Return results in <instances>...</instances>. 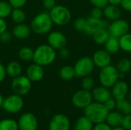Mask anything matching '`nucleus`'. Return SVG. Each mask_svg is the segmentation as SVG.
Returning a JSON list of instances; mask_svg holds the SVG:
<instances>
[{
  "instance_id": "6e6552de",
  "label": "nucleus",
  "mask_w": 131,
  "mask_h": 130,
  "mask_svg": "<svg viewBox=\"0 0 131 130\" xmlns=\"http://www.w3.org/2000/svg\"><path fill=\"white\" fill-rule=\"evenodd\" d=\"M94 64L92 58L88 57H84L80 58L75 64L74 68L75 70V76L80 77H84L89 76L92 73L94 68Z\"/></svg>"
},
{
  "instance_id": "6ab92c4d",
  "label": "nucleus",
  "mask_w": 131,
  "mask_h": 130,
  "mask_svg": "<svg viewBox=\"0 0 131 130\" xmlns=\"http://www.w3.org/2000/svg\"><path fill=\"white\" fill-rule=\"evenodd\" d=\"M103 14L108 21H114L120 18L121 15V11L118 6L109 4L104 8Z\"/></svg>"
},
{
  "instance_id": "79ce46f5",
  "label": "nucleus",
  "mask_w": 131,
  "mask_h": 130,
  "mask_svg": "<svg viewBox=\"0 0 131 130\" xmlns=\"http://www.w3.org/2000/svg\"><path fill=\"white\" fill-rule=\"evenodd\" d=\"M43 5L48 10H51L56 5V0H43Z\"/></svg>"
},
{
  "instance_id": "49530a36",
  "label": "nucleus",
  "mask_w": 131,
  "mask_h": 130,
  "mask_svg": "<svg viewBox=\"0 0 131 130\" xmlns=\"http://www.w3.org/2000/svg\"><path fill=\"white\" fill-rule=\"evenodd\" d=\"M6 70H5V67L2 64L0 63V83L2 82L5 77H6Z\"/></svg>"
},
{
  "instance_id": "393cba45",
  "label": "nucleus",
  "mask_w": 131,
  "mask_h": 130,
  "mask_svg": "<svg viewBox=\"0 0 131 130\" xmlns=\"http://www.w3.org/2000/svg\"><path fill=\"white\" fill-rule=\"evenodd\" d=\"M110 36L109 31L106 28H100L93 34L94 40L97 44H104Z\"/></svg>"
},
{
  "instance_id": "3c124183",
  "label": "nucleus",
  "mask_w": 131,
  "mask_h": 130,
  "mask_svg": "<svg viewBox=\"0 0 131 130\" xmlns=\"http://www.w3.org/2000/svg\"><path fill=\"white\" fill-rule=\"evenodd\" d=\"M112 130H126L122 126H117V127H114V129H112Z\"/></svg>"
},
{
  "instance_id": "603ef678",
  "label": "nucleus",
  "mask_w": 131,
  "mask_h": 130,
  "mask_svg": "<svg viewBox=\"0 0 131 130\" xmlns=\"http://www.w3.org/2000/svg\"><path fill=\"white\" fill-rule=\"evenodd\" d=\"M3 101H4V98L2 97V95L0 93V108L2 107V104H3Z\"/></svg>"
},
{
  "instance_id": "58836bf2",
  "label": "nucleus",
  "mask_w": 131,
  "mask_h": 130,
  "mask_svg": "<svg viewBox=\"0 0 131 130\" xmlns=\"http://www.w3.org/2000/svg\"><path fill=\"white\" fill-rule=\"evenodd\" d=\"M122 126L126 130L131 129V113L124 116Z\"/></svg>"
},
{
  "instance_id": "2f4dec72",
  "label": "nucleus",
  "mask_w": 131,
  "mask_h": 130,
  "mask_svg": "<svg viewBox=\"0 0 131 130\" xmlns=\"http://www.w3.org/2000/svg\"><path fill=\"white\" fill-rule=\"evenodd\" d=\"M13 8L8 2L0 1V18H5L11 15Z\"/></svg>"
},
{
  "instance_id": "8fccbe9b",
  "label": "nucleus",
  "mask_w": 131,
  "mask_h": 130,
  "mask_svg": "<svg viewBox=\"0 0 131 130\" xmlns=\"http://www.w3.org/2000/svg\"><path fill=\"white\" fill-rule=\"evenodd\" d=\"M121 3V0H108V4L112 5H116L118 6Z\"/></svg>"
},
{
  "instance_id": "7ed1b4c3",
  "label": "nucleus",
  "mask_w": 131,
  "mask_h": 130,
  "mask_svg": "<svg viewBox=\"0 0 131 130\" xmlns=\"http://www.w3.org/2000/svg\"><path fill=\"white\" fill-rule=\"evenodd\" d=\"M52 20L48 12H40L34 17L31 22V29L38 34H45L51 31Z\"/></svg>"
},
{
  "instance_id": "dca6fc26",
  "label": "nucleus",
  "mask_w": 131,
  "mask_h": 130,
  "mask_svg": "<svg viewBox=\"0 0 131 130\" xmlns=\"http://www.w3.org/2000/svg\"><path fill=\"white\" fill-rule=\"evenodd\" d=\"M128 84L124 80H118L112 87V95L116 100L125 99L128 93Z\"/></svg>"
},
{
  "instance_id": "7c9ffc66",
  "label": "nucleus",
  "mask_w": 131,
  "mask_h": 130,
  "mask_svg": "<svg viewBox=\"0 0 131 130\" xmlns=\"http://www.w3.org/2000/svg\"><path fill=\"white\" fill-rule=\"evenodd\" d=\"M11 17L12 21L16 24L23 23L26 18L25 13L21 8H13L11 13Z\"/></svg>"
},
{
  "instance_id": "c85d7f7f",
  "label": "nucleus",
  "mask_w": 131,
  "mask_h": 130,
  "mask_svg": "<svg viewBox=\"0 0 131 130\" xmlns=\"http://www.w3.org/2000/svg\"><path fill=\"white\" fill-rule=\"evenodd\" d=\"M34 51L27 46L22 47L18 51V57L23 61H30L33 59Z\"/></svg>"
},
{
  "instance_id": "864d4df0",
  "label": "nucleus",
  "mask_w": 131,
  "mask_h": 130,
  "mask_svg": "<svg viewBox=\"0 0 131 130\" xmlns=\"http://www.w3.org/2000/svg\"><path fill=\"white\" fill-rule=\"evenodd\" d=\"M127 100H128V101H130V102L131 103V92H130V93H127Z\"/></svg>"
},
{
  "instance_id": "f8f14e48",
  "label": "nucleus",
  "mask_w": 131,
  "mask_h": 130,
  "mask_svg": "<svg viewBox=\"0 0 131 130\" xmlns=\"http://www.w3.org/2000/svg\"><path fill=\"white\" fill-rule=\"evenodd\" d=\"M71 123L68 117L64 114L54 115L50 120L48 125L49 130H69Z\"/></svg>"
},
{
  "instance_id": "a878e982",
  "label": "nucleus",
  "mask_w": 131,
  "mask_h": 130,
  "mask_svg": "<svg viewBox=\"0 0 131 130\" xmlns=\"http://www.w3.org/2000/svg\"><path fill=\"white\" fill-rule=\"evenodd\" d=\"M59 76L64 80H71L75 77V70L74 67L71 65H65L59 70Z\"/></svg>"
},
{
  "instance_id": "c756f323",
  "label": "nucleus",
  "mask_w": 131,
  "mask_h": 130,
  "mask_svg": "<svg viewBox=\"0 0 131 130\" xmlns=\"http://www.w3.org/2000/svg\"><path fill=\"white\" fill-rule=\"evenodd\" d=\"M0 130H19L18 122L12 119H4L0 121Z\"/></svg>"
},
{
  "instance_id": "f257e3e1",
  "label": "nucleus",
  "mask_w": 131,
  "mask_h": 130,
  "mask_svg": "<svg viewBox=\"0 0 131 130\" xmlns=\"http://www.w3.org/2000/svg\"><path fill=\"white\" fill-rule=\"evenodd\" d=\"M56 59L55 50L48 44H41L34 51L32 61L42 67L51 64Z\"/></svg>"
},
{
  "instance_id": "f3484780",
  "label": "nucleus",
  "mask_w": 131,
  "mask_h": 130,
  "mask_svg": "<svg viewBox=\"0 0 131 130\" xmlns=\"http://www.w3.org/2000/svg\"><path fill=\"white\" fill-rule=\"evenodd\" d=\"M92 98L97 103H104L107 100L111 97V93L108 88L105 87H97L93 88L92 93Z\"/></svg>"
},
{
  "instance_id": "de8ad7c7",
  "label": "nucleus",
  "mask_w": 131,
  "mask_h": 130,
  "mask_svg": "<svg viewBox=\"0 0 131 130\" xmlns=\"http://www.w3.org/2000/svg\"><path fill=\"white\" fill-rule=\"evenodd\" d=\"M7 30V23L4 18H0V34Z\"/></svg>"
},
{
  "instance_id": "c9c22d12",
  "label": "nucleus",
  "mask_w": 131,
  "mask_h": 130,
  "mask_svg": "<svg viewBox=\"0 0 131 130\" xmlns=\"http://www.w3.org/2000/svg\"><path fill=\"white\" fill-rule=\"evenodd\" d=\"M13 8H21L27 2V0H8Z\"/></svg>"
},
{
  "instance_id": "a18cd8bd",
  "label": "nucleus",
  "mask_w": 131,
  "mask_h": 130,
  "mask_svg": "<svg viewBox=\"0 0 131 130\" xmlns=\"http://www.w3.org/2000/svg\"><path fill=\"white\" fill-rule=\"evenodd\" d=\"M121 5L124 10L131 11V0H121Z\"/></svg>"
},
{
  "instance_id": "5fc2aeb1",
  "label": "nucleus",
  "mask_w": 131,
  "mask_h": 130,
  "mask_svg": "<svg viewBox=\"0 0 131 130\" xmlns=\"http://www.w3.org/2000/svg\"><path fill=\"white\" fill-rule=\"evenodd\" d=\"M130 130H131V129H130Z\"/></svg>"
},
{
  "instance_id": "412c9836",
  "label": "nucleus",
  "mask_w": 131,
  "mask_h": 130,
  "mask_svg": "<svg viewBox=\"0 0 131 130\" xmlns=\"http://www.w3.org/2000/svg\"><path fill=\"white\" fill-rule=\"evenodd\" d=\"M124 120V116L117 112L113 111V112H109L107 114V116L106 118V122L107 123L111 126V127H117V126H122Z\"/></svg>"
},
{
  "instance_id": "423d86ee",
  "label": "nucleus",
  "mask_w": 131,
  "mask_h": 130,
  "mask_svg": "<svg viewBox=\"0 0 131 130\" xmlns=\"http://www.w3.org/2000/svg\"><path fill=\"white\" fill-rule=\"evenodd\" d=\"M11 87L14 93L23 97L30 92L31 89V81L26 76L20 75L12 79Z\"/></svg>"
},
{
  "instance_id": "09e8293b",
  "label": "nucleus",
  "mask_w": 131,
  "mask_h": 130,
  "mask_svg": "<svg viewBox=\"0 0 131 130\" xmlns=\"http://www.w3.org/2000/svg\"><path fill=\"white\" fill-rule=\"evenodd\" d=\"M101 28H106L108 29V27L110 25V23L107 19H101Z\"/></svg>"
},
{
  "instance_id": "f03ea898",
  "label": "nucleus",
  "mask_w": 131,
  "mask_h": 130,
  "mask_svg": "<svg viewBox=\"0 0 131 130\" xmlns=\"http://www.w3.org/2000/svg\"><path fill=\"white\" fill-rule=\"evenodd\" d=\"M109 112L104 103L97 102L91 103L84 108V116L96 124L105 122Z\"/></svg>"
},
{
  "instance_id": "f704fd0d",
  "label": "nucleus",
  "mask_w": 131,
  "mask_h": 130,
  "mask_svg": "<svg viewBox=\"0 0 131 130\" xmlns=\"http://www.w3.org/2000/svg\"><path fill=\"white\" fill-rule=\"evenodd\" d=\"M87 22V18H78L74 22V27L76 30L79 31H84L85 29Z\"/></svg>"
},
{
  "instance_id": "cd10ccee",
  "label": "nucleus",
  "mask_w": 131,
  "mask_h": 130,
  "mask_svg": "<svg viewBox=\"0 0 131 130\" xmlns=\"http://www.w3.org/2000/svg\"><path fill=\"white\" fill-rule=\"evenodd\" d=\"M120 48L122 51L131 52V34L127 33L119 38Z\"/></svg>"
},
{
  "instance_id": "20e7f679",
  "label": "nucleus",
  "mask_w": 131,
  "mask_h": 130,
  "mask_svg": "<svg viewBox=\"0 0 131 130\" xmlns=\"http://www.w3.org/2000/svg\"><path fill=\"white\" fill-rule=\"evenodd\" d=\"M120 79V72L116 67L107 65L101 68L99 74V80L103 87H112Z\"/></svg>"
},
{
  "instance_id": "e433bc0d",
  "label": "nucleus",
  "mask_w": 131,
  "mask_h": 130,
  "mask_svg": "<svg viewBox=\"0 0 131 130\" xmlns=\"http://www.w3.org/2000/svg\"><path fill=\"white\" fill-rule=\"evenodd\" d=\"M104 15L103 14V10L101 8H97V7H94L91 12V16L97 19H101V17Z\"/></svg>"
},
{
  "instance_id": "4468645a",
  "label": "nucleus",
  "mask_w": 131,
  "mask_h": 130,
  "mask_svg": "<svg viewBox=\"0 0 131 130\" xmlns=\"http://www.w3.org/2000/svg\"><path fill=\"white\" fill-rule=\"evenodd\" d=\"M92 60L94 65L101 69L111 64V56L106 50H98L94 54Z\"/></svg>"
},
{
  "instance_id": "0eeeda50",
  "label": "nucleus",
  "mask_w": 131,
  "mask_h": 130,
  "mask_svg": "<svg viewBox=\"0 0 131 130\" xmlns=\"http://www.w3.org/2000/svg\"><path fill=\"white\" fill-rule=\"evenodd\" d=\"M24 107V100L22 97L13 93L4 99L2 108L9 113H17L20 112Z\"/></svg>"
},
{
  "instance_id": "a19ab883",
  "label": "nucleus",
  "mask_w": 131,
  "mask_h": 130,
  "mask_svg": "<svg viewBox=\"0 0 131 130\" xmlns=\"http://www.w3.org/2000/svg\"><path fill=\"white\" fill-rule=\"evenodd\" d=\"M116 103H117V100L114 98H110L109 100H107L104 104L105 106V107L109 110H113L114 108H116Z\"/></svg>"
},
{
  "instance_id": "72a5a7b5",
  "label": "nucleus",
  "mask_w": 131,
  "mask_h": 130,
  "mask_svg": "<svg viewBox=\"0 0 131 130\" xmlns=\"http://www.w3.org/2000/svg\"><path fill=\"white\" fill-rule=\"evenodd\" d=\"M82 88L86 90H91L94 88V80L92 77L89 76H86L83 78L82 82H81Z\"/></svg>"
},
{
  "instance_id": "39448f33",
  "label": "nucleus",
  "mask_w": 131,
  "mask_h": 130,
  "mask_svg": "<svg viewBox=\"0 0 131 130\" xmlns=\"http://www.w3.org/2000/svg\"><path fill=\"white\" fill-rule=\"evenodd\" d=\"M49 15L53 24L60 26L68 24L71 19V11L64 5H56L51 10H50Z\"/></svg>"
},
{
  "instance_id": "ea45409f",
  "label": "nucleus",
  "mask_w": 131,
  "mask_h": 130,
  "mask_svg": "<svg viewBox=\"0 0 131 130\" xmlns=\"http://www.w3.org/2000/svg\"><path fill=\"white\" fill-rule=\"evenodd\" d=\"M90 2L94 7L101 8H104L108 5V0H90Z\"/></svg>"
},
{
  "instance_id": "5701e85b",
  "label": "nucleus",
  "mask_w": 131,
  "mask_h": 130,
  "mask_svg": "<svg viewBox=\"0 0 131 130\" xmlns=\"http://www.w3.org/2000/svg\"><path fill=\"white\" fill-rule=\"evenodd\" d=\"M5 70H6V74L10 77H12V78L20 76L21 74V71H22L21 64L17 61L9 62L7 64Z\"/></svg>"
},
{
  "instance_id": "b1692460",
  "label": "nucleus",
  "mask_w": 131,
  "mask_h": 130,
  "mask_svg": "<svg viewBox=\"0 0 131 130\" xmlns=\"http://www.w3.org/2000/svg\"><path fill=\"white\" fill-rule=\"evenodd\" d=\"M104 48H105V50L108 53L116 54L121 49L119 38L113 37V36H110V38L107 39V41L104 44Z\"/></svg>"
},
{
  "instance_id": "aec40b11",
  "label": "nucleus",
  "mask_w": 131,
  "mask_h": 130,
  "mask_svg": "<svg viewBox=\"0 0 131 130\" xmlns=\"http://www.w3.org/2000/svg\"><path fill=\"white\" fill-rule=\"evenodd\" d=\"M101 19H97L91 16L87 18L86 26L84 32L88 35H93L98 29L101 28Z\"/></svg>"
},
{
  "instance_id": "9d476101",
  "label": "nucleus",
  "mask_w": 131,
  "mask_h": 130,
  "mask_svg": "<svg viewBox=\"0 0 131 130\" xmlns=\"http://www.w3.org/2000/svg\"><path fill=\"white\" fill-rule=\"evenodd\" d=\"M92 95L89 90H81L77 91L72 97V103L74 107L80 109H84L92 103Z\"/></svg>"
},
{
  "instance_id": "ddd939ff",
  "label": "nucleus",
  "mask_w": 131,
  "mask_h": 130,
  "mask_svg": "<svg viewBox=\"0 0 131 130\" xmlns=\"http://www.w3.org/2000/svg\"><path fill=\"white\" fill-rule=\"evenodd\" d=\"M48 44L54 50H60L66 46L67 38L65 35L60 31H51L48 36Z\"/></svg>"
},
{
  "instance_id": "2eb2a0df",
  "label": "nucleus",
  "mask_w": 131,
  "mask_h": 130,
  "mask_svg": "<svg viewBox=\"0 0 131 130\" xmlns=\"http://www.w3.org/2000/svg\"><path fill=\"white\" fill-rule=\"evenodd\" d=\"M45 74V70L42 66L34 63L31 64L26 70V77L31 82H38L41 80Z\"/></svg>"
},
{
  "instance_id": "473e14b6",
  "label": "nucleus",
  "mask_w": 131,
  "mask_h": 130,
  "mask_svg": "<svg viewBox=\"0 0 131 130\" xmlns=\"http://www.w3.org/2000/svg\"><path fill=\"white\" fill-rule=\"evenodd\" d=\"M117 69L120 73L126 74L131 70V61L128 58H123L119 61L117 65Z\"/></svg>"
},
{
  "instance_id": "37998d69",
  "label": "nucleus",
  "mask_w": 131,
  "mask_h": 130,
  "mask_svg": "<svg viewBox=\"0 0 131 130\" xmlns=\"http://www.w3.org/2000/svg\"><path fill=\"white\" fill-rule=\"evenodd\" d=\"M93 130H112V128L107 123H105L104 122V123H97L93 128Z\"/></svg>"
},
{
  "instance_id": "4be33fe9",
  "label": "nucleus",
  "mask_w": 131,
  "mask_h": 130,
  "mask_svg": "<svg viewBox=\"0 0 131 130\" xmlns=\"http://www.w3.org/2000/svg\"><path fill=\"white\" fill-rule=\"evenodd\" d=\"M93 123L85 116L79 117L74 125V130H93Z\"/></svg>"
},
{
  "instance_id": "1a4fd4ad",
  "label": "nucleus",
  "mask_w": 131,
  "mask_h": 130,
  "mask_svg": "<svg viewBox=\"0 0 131 130\" xmlns=\"http://www.w3.org/2000/svg\"><path fill=\"white\" fill-rule=\"evenodd\" d=\"M129 29H130L129 23L126 20L120 19V18L112 21V22L110 24L108 27V31L111 36L117 38L128 33Z\"/></svg>"
},
{
  "instance_id": "a211bd4d",
  "label": "nucleus",
  "mask_w": 131,
  "mask_h": 130,
  "mask_svg": "<svg viewBox=\"0 0 131 130\" xmlns=\"http://www.w3.org/2000/svg\"><path fill=\"white\" fill-rule=\"evenodd\" d=\"M31 30V28L26 24H17L12 30V34L18 39H25L30 35Z\"/></svg>"
},
{
  "instance_id": "9b49d317",
  "label": "nucleus",
  "mask_w": 131,
  "mask_h": 130,
  "mask_svg": "<svg viewBox=\"0 0 131 130\" xmlns=\"http://www.w3.org/2000/svg\"><path fill=\"white\" fill-rule=\"evenodd\" d=\"M18 125L19 130H37L38 123L33 113H25L19 117Z\"/></svg>"
},
{
  "instance_id": "bb28decb",
  "label": "nucleus",
  "mask_w": 131,
  "mask_h": 130,
  "mask_svg": "<svg viewBox=\"0 0 131 130\" xmlns=\"http://www.w3.org/2000/svg\"><path fill=\"white\" fill-rule=\"evenodd\" d=\"M116 109L122 115H128L131 113V103L127 100L123 99L117 100Z\"/></svg>"
},
{
  "instance_id": "c03bdc74",
  "label": "nucleus",
  "mask_w": 131,
  "mask_h": 130,
  "mask_svg": "<svg viewBox=\"0 0 131 130\" xmlns=\"http://www.w3.org/2000/svg\"><path fill=\"white\" fill-rule=\"evenodd\" d=\"M59 56L63 59H66L70 56V51L65 47L62 48L59 50Z\"/></svg>"
},
{
  "instance_id": "4c0bfd02",
  "label": "nucleus",
  "mask_w": 131,
  "mask_h": 130,
  "mask_svg": "<svg viewBox=\"0 0 131 130\" xmlns=\"http://www.w3.org/2000/svg\"><path fill=\"white\" fill-rule=\"evenodd\" d=\"M12 40V34L9 31H4L0 34V41L3 44H7Z\"/></svg>"
}]
</instances>
